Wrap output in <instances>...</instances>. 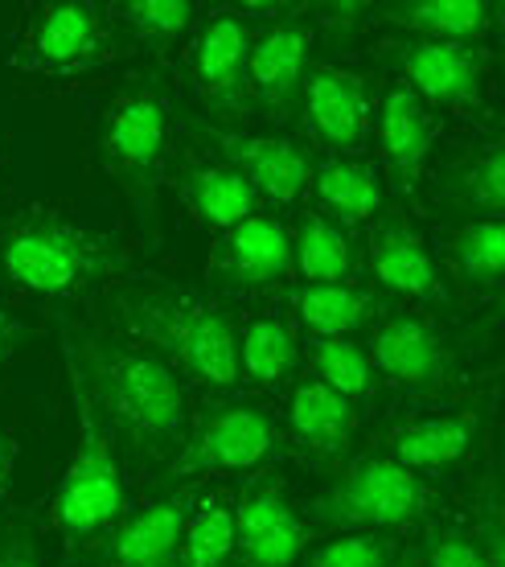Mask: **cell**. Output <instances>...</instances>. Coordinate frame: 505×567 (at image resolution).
I'll return each instance as SVG.
<instances>
[{
    "label": "cell",
    "instance_id": "ffe728a7",
    "mask_svg": "<svg viewBox=\"0 0 505 567\" xmlns=\"http://www.w3.org/2000/svg\"><path fill=\"white\" fill-rule=\"evenodd\" d=\"M374 128H379L382 156H387V169H391L394 185L411 198L435 144L432 107H427L415 91H408L403 83H391L379 103Z\"/></svg>",
    "mask_w": 505,
    "mask_h": 567
},
{
    "label": "cell",
    "instance_id": "4fadbf2b",
    "mask_svg": "<svg viewBox=\"0 0 505 567\" xmlns=\"http://www.w3.org/2000/svg\"><path fill=\"white\" fill-rule=\"evenodd\" d=\"M210 280L230 297H271L292 288V235L276 214H251L218 235Z\"/></svg>",
    "mask_w": 505,
    "mask_h": 567
},
{
    "label": "cell",
    "instance_id": "5b68a950",
    "mask_svg": "<svg viewBox=\"0 0 505 567\" xmlns=\"http://www.w3.org/2000/svg\"><path fill=\"white\" fill-rule=\"evenodd\" d=\"M66 358V379H71V399H74V449L71 461L62 468V482L54 489V526L58 535L79 547L99 535H107L120 518L127 514V485H124V465L115 453V432L107 424V415L99 412L95 395L86 386L83 370L74 362V354L62 346Z\"/></svg>",
    "mask_w": 505,
    "mask_h": 567
},
{
    "label": "cell",
    "instance_id": "e0dca14e",
    "mask_svg": "<svg viewBox=\"0 0 505 567\" xmlns=\"http://www.w3.org/2000/svg\"><path fill=\"white\" fill-rule=\"evenodd\" d=\"M300 112H305L309 136L324 144L329 156H353L374 124L370 79L337 62H309L305 86H300Z\"/></svg>",
    "mask_w": 505,
    "mask_h": 567
},
{
    "label": "cell",
    "instance_id": "1f68e13d",
    "mask_svg": "<svg viewBox=\"0 0 505 567\" xmlns=\"http://www.w3.org/2000/svg\"><path fill=\"white\" fill-rule=\"evenodd\" d=\"M309 367L317 383H324L341 399H350V403L374 395V386H379V374L370 367L365 346H358L350 338H312Z\"/></svg>",
    "mask_w": 505,
    "mask_h": 567
},
{
    "label": "cell",
    "instance_id": "836d02e7",
    "mask_svg": "<svg viewBox=\"0 0 505 567\" xmlns=\"http://www.w3.org/2000/svg\"><path fill=\"white\" fill-rule=\"evenodd\" d=\"M399 543L382 530H346L309 555V567H391Z\"/></svg>",
    "mask_w": 505,
    "mask_h": 567
},
{
    "label": "cell",
    "instance_id": "7a4b0ae2",
    "mask_svg": "<svg viewBox=\"0 0 505 567\" xmlns=\"http://www.w3.org/2000/svg\"><path fill=\"white\" fill-rule=\"evenodd\" d=\"M120 333L156 354L177 379L230 391L239 383V326L185 284L124 280L112 288Z\"/></svg>",
    "mask_w": 505,
    "mask_h": 567
},
{
    "label": "cell",
    "instance_id": "d590c367",
    "mask_svg": "<svg viewBox=\"0 0 505 567\" xmlns=\"http://www.w3.org/2000/svg\"><path fill=\"white\" fill-rule=\"evenodd\" d=\"M21 341H25V329L17 326L13 312L0 305V362H9L21 350Z\"/></svg>",
    "mask_w": 505,
    "mask_h": 567
},
{
    "label": "cell",
    "instance_id": "74e56055",
    "mask_svg": "<svg viewBox=\"0 0 505 567\" xmlns=\"http://www.w3.org/2000/svg\"><path fill=\"white\" fill-rule=\"evenodd\" d=\"M391 567H423V555H420V547H411V551H399V559H394Z\"/></svg>",
    "mask_w": 505,
    "mask_h": 567
},
{
    "label": "cell",
    "instance_id": "484cf974",
    "mask_svg": "<svg viewBox=\"0 0 505 567\" xmlns=\"http://www.w3.org/2000/svg\"><path fill=\"white\" fill-rule=\"evenodd\" d=\"M292 235V271L300 284H337L350 280L358 268V247L346 227H337L333 218L321 210H300Z\"/></svg>",
    "mask_w": 505,
    "mask_h": 567
},
{
    "label": "cell",
    "instance_id": "2e32d148",
    "mask_svg": "<svg viewBox=\"0 0 505 567\" xmlns=\"http://www.w3.org/2000/svg\"><path fill=\"white\" fill-rule=\"evenodd\" d=\"M365 271L374 276L382 292L427 309H449V284L435 268L432 247L423 243L420 227L411 223L408 210H379L374 227L365 235Z\"/></svg>",
    "mask_w": 505,
    "mask_h": 567
},
{
    "label": "cell",
    "instance_id": "7402d4cb",
    "mask_svg": "<svg viewBox=\"0 0 505 567\" xmlns=\"http://www.w3.org/2000/svg\"><path fill=\"white\" fill-rule=\"evenodd\" d=\"M288 432L317 461H337L358 432V408L317 379H300L288 395Z\"/></svg>",
    "mask_w": 505,
    "mask_h": 567
},
{
    "label": "cell",
    "instance_id": "7c38bea8",
    "mask_svg": "<svg viewBox=\"0 0 505 567\" xmlns=\"http://www.w3.org/2000/svg\"><path fill=\"white\" fill-rule=\"evenodd\" d=\"M312 62V21L305 13H284L251 33L247 54V100L264 124H284L300 107V86Z\"/></svg>",
    "mask_w": 505,
    "mask_h": 567
},
{
    "label": "cell",
    "instance_id": "3957f363",
    "mask_svg": "<svg viewBox=\"0 0 505 567\" xmlns=\"http://www.w3.org/2000/svg\"><path fill=\"white\" fill-rule=\"evenodd\" d=\"M132 264L124 239L50 206L17 214L0 227V280L29 297L74 300L115 284Z\"/></svg>",
    "mask_w": 505,
    "mask_h": 567
},
{
    "label": "cell",
    "instance_id": "f546056e",
    "mask_svg": "<svg viewBox=\"0 0 505 567\" xmlns=\"http://www.w3.org/2000/svg\"><path fill=\"white\" fill-rule=\"evenodd\" d=\"M449 259H452V271H456L473 292L493 297V292L502 288V268H505L502 218H473V223H464L461 230H452Z\"/></svg>",
    "mask_w": 505,
    "mask_h": 567
},
{
    "label": "cell",
    "instance_id": "8992f818",
    "mask_svg": "<svg viewBox=\"0 0 505 567\" xmlns=\"http://www.w3.org/2000/svg\"><path fill=\"white\" fill-rule=\"evenodd\" d=\"M435 511V489L387 453H365L312 497L309 518L329 530H399Z\"/></svg>",
    "mask_w": 505,
    "mask_h": 567
},
{
    "label": "cell",
    "instance_id": "8fae6325",
    "mask_svg": "<svg viewBox=\"0 0 505 567\" xmlns=\"http://www.w3.org/2000/svg\"><path fill=\"white\" fill-rule=\"evenodd\" d=\"M247 54H251V25L235 9H218L202 21L189 45V83L197 91L202 112L210 124L235 128L251 115L247 100Z\"/></svg>",
    "mask_w": 505,
    "mask_h": 567
},
{
    "label": "cell",
    "instance_id": "d4e9b609",
    "mask_svg": "<svg viewBox=\"0 0 505 567\" xmlns=\"http://www.w3.org/2000/svg\"><path fill=\"white\" fill-rule=\"evenodd\" d=\"M312 189L321 202V214L333 218L337 227H362L374 223L382 210V177L374 165H365L358 156H324L321 165H312Z\"/></svg>",
    "mask_w": 505,
    "mask_h": 567
},
{
    "label": "cell",
    "instance_id": "277c9868",
    "mask_svg": "<svg viewBox=\"0 0 505 567\" xmlns=\"http://www.w3.org/2000/svg\"><path fill=\"white\" fill-rule=\"evenodd\" d=\"M168 91L156 74L127 79L99 112V165L120 185L148 247L161 243V182L168 165Z\"/></svg>",
    "mask_w": 505,
    "mask_h": 567
},
{
    "label": "cell",
    "instance_id": "4dcf8cb0",
    "mask_svg": "<svg viewBox=\"0 0 505 567\" xmlns=\"http://www.w3.org/2000/svg\"><path fill=\"white\" fill-rule=\"evenodd\" d=\"M235 564V506L223 494L197 497L185 523L177 567H230Z\"/></svg>",
    "mask_w": 505,
    "mask_h": 567
},
{
    "label": "cell",
    "instance_id": "4316f807",
    "mask_svg": "<svg viewBox=\"0 0 505 567\" xmlns=\"http://www.w3.org/2000/svg\"><path fill=\"white\" fill-rule=\"evenodd\" d=\"M423 567H502V518H497V489H485V523L481 526H427L420 547Z\"/></svg>",
    "mask_w": 505,
    "mask_h": 567
},
{
    "label": "cell",
    "instance_id": "d6986e66",
    "mask_svg": "<svg viewBox=\"0 0 505 567\" xmlns=\"http://www.w3.org/2000/svg\"><path fill=\"white\" fill-rule=\"evenodd\" d=\"M481 432H485V412L477 403L456 408V412H427L387 432V456L411 473H420V477L423 473H444L477 449Z\"/></svg>",
    "mask_w": 505,
    "mask_h": 567
},
{
    "label": "cell",
    "instance_id": "e575fe53",
    "mask_svg": "<svg viewBox=\"0 0 505 567\" xmlns=\"http://www.w3.org/2000/svg\"><path fill=\"white\" fill-rule=\"evenodd\" d=\"M0 567H42L38 543L25 526H13L4 539H0Z\"/></svg>",
    "mask_w": 505,
    "mask_h": 567
},
{
    "label": "cell",
    "instance_id": "cb8c5ba5",
    "mask_svg": "<svg viewBox=\"0 0 505 567\" xmlns=\"http://www.w3.org/2000/svg\"><path fill=\"white\" fill-rule=\"evenodd\" d=\"M370 17L408 29V38L427 42H481L493 25V4L485 0H394L370 4Z\"/></svg>",
    "mask_w": 505,
    "mask_h": 567
},
{
    "label": "cell",
    "instance_id": "52a82bcc",
    "mask_svg": "<svg viewBox=\"0 0 505 567\" xmlns=\"http://www.w3.org/2000/svg\"><path fill=\"white\" fill-rule=\"evenodd\" d=\"M284 456V427L251 399L206 403L185 427L173 456V482H194L206 473H255Z\"/></svg>",
    "mask_w": 505,
    "mask_h": 567
},
{
    "label": "cell",
    "instance_id": "ba28073f",
    "mask_svg": "<svg viewBox=\"0 0 505 567\" xmlns=\"http://www.w3.org/2000/svg\"><path fill=\"white\" fill-rule=\"evenodd\" d=\"M107 58H115V38L103 9L91 0H54L29 13L13 66L45 79H71L103 66Z\"/></svg>",
    "mask_w": 505,
    "mask_h": 567
},
{
    "label": "cell",
    "instance_id": "83f0119b",
    "mask_svg": "<svg viewBox=\"0 0 505 567\" xmlns=\"http://www.w3.org/2000/svg\"><path fill=\"white\" fill-rule=\"evenodd\" d=\"M296 362H300V341L284 317L259 312L239 329V379L255 386H284L292 379Z\"/></svg>",
    "mask_w": 505,
    "mask_h": 567
},
{
    "label": "cell",
    "instance_id": "9c48e42d",
    "mask_svg": "<svg viewBox=\"0 0 505 567\" xmlns=\"http://www.w3.org/2000/svg\"><path fill=\"white\" fill-rule=\"evenodd\" d=\"M374 54L427 107L468 112L481 103L485 74H489V50L481 42H427V38L403 33V38L379 42Z\"/></svg>",
    "mask_w": 505,
    "mask_h": 567
},
{
    "label": "cell",
    "instance_id": "9a60e30c",
    "mask_svg": "<svg viewBox=\"0 0 505 567\" xmlns=\"http://www.w3.org/2000/svg\"><path fill=\"white\" fill-rule=\"evenodd\" d=\"M309 547V523L276 473H259L235 502V559L239 567H292Z\"/></svg>",
    "mask_w": 505,
    "mask_h": 567
},
{
    "label": "cell",
    "instance_id": "44dd1931",
    "mask_svg": "<svg viewBox=\"0 0 505 567\" xmlns=\"http://www.w3.org/2000/svg\"><path fill=\"white\" fill-rule=\"evenodd\" d=\"M173 185L197 227L218 230V235L259 214V194L223 161H185L177 165Z\"/></svg>",
    "mask_w": 505,
    "mask_h": 567
},
{
    "label": "cell",
    "instance_id": "6da1fadb",
    "mask_svg": "<svg viewBox=\"0 0 505 567\" xmlns=\"http://www.w3.org/2000/svg\"><path fill=\"white\" fill-rule=\"evenodd\" d=\"M62 346L74 354L115 436H124L148 465L173 461L189 427L182 379L144 346L107 326L74 329L62 321Z\"/></svg>",
    "mask_w": 505,
    "mask_h": 567
},
{
    "label": "cell",
    "instance_id": "f35d334b",
    "mask_svg": "<svg viewBox=\"0 0 505 567\" xmlns=\"http://www.w3.org/2000/svg\"><path fill=\"white\" fill-rule=\"evenodd\" d=\"M292 567H309V564H292Z\"/></svg>",
    "mask_w": 505,
    "mask_h": 567
},
{
    "label": "cell",
    "instance_id": "ab89813d",
    "mask_svg": "<svg viewBox=\"0 0 505 567\" xmlns=\"http://www.w3.org/2000/svg\"><path fill=\"white\" fill-rule=\"evenodd\" d=\"M103 567H107V564H103Z\"/></svg>",
    "mask_w": 505,
    "mask_h": 567
},
{
    "label": "cell",
    "instance_id": "603a6c76",
    "mask_svg": "<svg viewBox=\"0 0 505 567\" xmlns=\"http://www.w3.org/2000/svg\"><path fill=\"white\" fill-rule=\"evenodd\" d=\"M288 305L312 338H350L358 329L374 326V317L387 309L382 297H374L370 288L353 280L296 284V288H288Z\"/></svg>",
    "mask_w": 505,
    "mask_h": 567
},
{
    "label": "cell",
    "instance_id": "8d00e7d4",
    "mask_svg": "<svg viewBox=\"0 0 505 567\" xmlns=\"http://www.w3.org/2000/svg\"><path fill=\"white\" fill-rule=\"evenodd\" d=\"M13 461H17L13 440L0 432V497H4V489H9V477H13Z\"/></svg>",
    "mask_w": 505,
    "mask_h": 567
},
{
    "label": "cell",
    "instance_id": "5bb4252c",
    "mask_svg": "<svg viewBox=\"0 0 505 567\" xmlns=\"http://www.w3.org/2000/svg\"><path fill=\"white\" fill-rule=\"evenodd\" d=\"M194 132L223 156V165L239 173L251 185L259 202H280L292 206L312 182V156L300 141L288 136H264V132H239L223 128L210 120H194Z\"/></svg>",
    "mask_w": 505,
    "mask_h": 567
},
{
    "label": "cell",
    "instance_id": "f1b7e54d",
    "mask_svg": "<svg viewBox=\"0 0 505 567\" xmlns=\"http://www.w3.org/2000/svg\"><path fill=\"white\" fill-rule=\"evenodd\" d=\"M444 198L456 210H468L473 218H502L505 206V156L502 136L481 141L473 153H464L444 177Z\"/></svg>",
    "mask_w": 505,
    "mask_h": 567
},
{
    "label": "cell",
    "instance_id": "ac0fdd59",
    "mask_svg": "<svg viewBox=\"0 0 505 567\" xmlns=\"http://www.w3.org/2000/svg\"><path fill=\"white\" fill-rule=\"evenodd\" d=\"M194 485H177L156 502H148L144 511L124 514L103 535L107 567H177V551H182V535L189 514H194Z\"/></svg>",
    "mask_w": 505,
    "mask_h": 567
},
{
    "label": "cell",
    "instance_id": "d6a6232c",
    "mask_svg": "<svg viewBox=\"0 0 505 567\" xmlns=\"http://www.w3.org/2000/svg\"><path fill=\"white\" fill-rule=\"evenodd\" d=\"M197 4L189 0H124L115 4V21L132 33V42H144L148 50H168L185 38L194 25Z\"/></svg>",
    "mask_w": 505,
    "mask_h": 567
},
{
    "label": "cell",
    "instance_id": "30bf717a",
    "mask_svg": "<svg viewBox=\"0 0 505 567\" xmlns=\"http://www.w3.org/2000/svg\"><path fill=\"white\" fill-rule=\"evenodd\" d=\"M370 367L408 395H440L456 374L449 333L420 309H382L370 326Z\"/></svg>",
    "mask_w": 505,
    "mask_h": 567
}]
</instances>
